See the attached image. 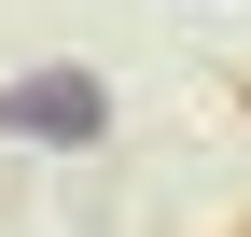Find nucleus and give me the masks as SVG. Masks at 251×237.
Segmentation results:
<instances>
[{"mask_svg": "<svg viewBox=\"0 0 251 237\" xmlns=\"http://www.w3.org/2000/svg\"><path fill=\"white\" fill-rule=\"evenodd\" d=\"M0 126L84 154V140H112V84H98V70H28V84H0Z\"/></svg>", "mask_w": 251, "mask_h": 237, "instance_id": "nucleus-1", "label": "nucleus"}, {"mask_svg": "<svg viewBox=\"0 0 251 237\" xmlns=\"http://www.w3.org/2000/svg\"><path fill=\"white\" fill-rule=\"evenodd\" d=\"M237 112H251V84H237Z\"/></svg>", "mask_w": 251, "mask_h": 237, "instance_id": "nucleus-2", "label": "nucleus"}, {"mask_svg": "<svg viewBox=\"0 0 251 237\" xmlns=\"http://www.w3.org/2000/svg\"><path fill=\"white\" fill-rule=\"evenodd\" d=\"M237 237H251V223H237Z\"/></svg>", "mask_w": 251, "mask_h": 237, "instance_id": "nucleus-3", "label": "nucleus"}]
</instances>
